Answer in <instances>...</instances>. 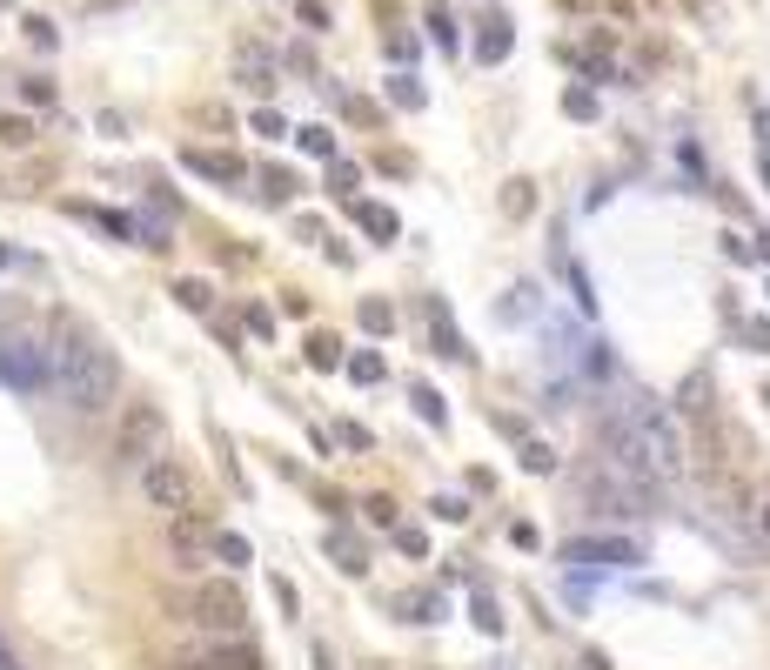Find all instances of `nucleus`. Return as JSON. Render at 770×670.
I'll return each mask as SVG.
<instances>
[{
    "instance_id": "11",
    "label": "nucleus",
    "mask_w": 770,
    "mask_h": 670,
    "mask_svg": "<svg viewBox=\"0 0 770 670\" xmlns=\"http://www.w3.org/2000/svg\"><path fill=\"white\" fill-rule=\"evenodd\" d=\"M355 215H362V228H369L375 242H389V235H396V215H389V208H375V201H362Z\"/></svg>"
},
{
    "instance_id": "21",
    "label": "nucleus",
    "mask_w": 770,
    "mask_h": 670,
    "mask_svg": "<svg viewBox=\"0 0 770 670\" xmlns=\"http://www.w3.org/2000/svg\"><path fill=\"white\" fill-rule=\"evenodd\" d=\"M335 349H342V342H329V335H315V349H308V356H315V369H335V362H342Z\"/></svg>"
},
{
    "instance_id": "1",
    "label": "nucleus",
    "mask_w": 770,
    "mask_h": 670,
    "mask_svg": "<svg viewBox=\"0 0 770 670\" xmlns=\"http://www.w3.org/2000/svg\"><path fill=\"white\" fill-rule=\"evenodd\" d=\"M603 463L616 469V476H630L637 490H670L683 476V463H690V449H683L677 436V416L663 409V402L650 396H616L610 409H603Z\"/></svg>"
},
{
    "instance_id": "23",
    "label": "nucleus",
    "mask_w": 770,
    "mask_h": 670,
    "mask_svg": "<svg viewBox=\"0 0 770 670\" xmlns=\"http://www.w3.org/2000/svg\"><path fill=\"white\" fill-rule=\"evenodd\" d=\"M0 670H21V664H14V650H7V644H0Z\"/></svg>"
},
{
    "instance_id": "14",
    "label": "nucleus",
    "mask_w": 770,
    "mask_h": 670,
    "mask_svg": "<svg viewBox=\"0 0 770 670\" xmlns=\"http://www.w3.org/2000/svg\"><path fill=\"white\" fill-rule=\"evenodd\" d=\"M329 550H335V563H342V570H355V577H362V543H349V536H329Z\"/></svg>"
},
{
    "instance_id": "10",
    "label": "nucleus",
    "mask_w": 770,
    "mask_h": 670,
    "mask_svg": "<svg viewBox=\"0 0 770 670\" xmlns=\"http://www.w3.org/2000/svg\"><path fill=\"white\" fill-rule=\"evenodd\" d=\"M503 54H509V27H503V21H483V34H476V61L496 67Z\"/></svg>"
},
{
    "instance_id": "13",
    "label": "nucleus",
    "mask_w": 770,
    "mask_h": 670,
    "mask_svg": "<svg viewBox=\"0 0 770 670\" xmlns=\"http://www.w3.org/2000/svg\"><path fill=\"white\" fill-rule=\"evenodd\" d=\"M215 557L221 563H255V557H248V543H242V536H228V530H215Z\"/></svg>"
},
{
    "instance_id": "22",
    "label": "nucleus",
    "mask_w": 770,
    "mask_h": 670,
    "mask_svg": "<svg viewBox=\"0 0 770 670\" xmlns=\"http://www.w3.org/2000/svg\"><path fill=\"white\" fill-rule=\"evenodd\" d=\"M355 188H362V175H355V168H342V161H335V195H355Z\"/></svg>"
},
{
    "instance_id": "18",
    "label": "nucleus",
    "mask_w": 770,
    "mask_h": 670,
    "mask_svg": "<svg viewBox=\"0 0 770 670\" xmlns=\"http://www.w3.org/2000/svg\"><path fill=\"white\" fill-rule=\"evenodd\" d=\"M0 141H14V148H27V141H34V121H21V114H7V121H0Z\"/></svg>"
},
{
    "instance_id": "2",
    "label": "nucleus",
    "mask_w": 770,
    "mask_h": 670,
    "mask_svg": "<svg viewBox=\"0 0 770 670\" xmlns=\"http://www.w3.org/2000/svg\"><path fill=\"white\" fill-rule=\"evenodd\" d=\"M47 376H54V389H61V402L74 409V416H101V409L121 396V362H114V349H101L74 315L54 322Z\"/></svg>"
},
{
    "instance_id": "19",
    "label": "nucleus",
    "mask_w": 770,
    "mask_h": 670,
    "mask_svg": "<svg viewBox=\"0 0 770 670\" xmlns=\"http://www.w3.org/2000/svg\"><path fill=\"white\" fill-rule=\"evenodd\" d=\"M416 409H422V423H442V396H436V389H422V382H416Z\"/></svg>"
},
{
    "instance_id": "12",
    "label": "nucleus",
    "mask_w": 770,
    "mask_h": 670,
    "mask_svg": "<svg viewBox=\"0 0 770 670\" xmlns=\"http://www.w3.org/2000/svg\"><path fill=\"white\" fill-rule=\"evenodd\" d=\"M181 309H195V315H208V309H215V289H208V282H181Z\"/></svg>"
},
{
    "instance_id": "7",
    "label": "nucleus",
    "mask_w": 770,
    "mask_h": 670,
    "mask_svg": "<svg viewBox=\"0 0 770 670\" xmlns=\"http://www.w3.org/2000/svg\"><path fill=\"white\" fill-rule=\"evenodd\" d=\"M0 376L14 382L21 396H34V389H54V376H47V342H34V335H14V342L0 349Z\"/></svg>"
},
{
    "instance_id": "5",
    "label": "nucleus",
    "mask_w": 770,
    "mask_h": 670,
    "mask_svg": "<svg viewBox=\"0 0 770 670\" xmlns=\"http://www.w3.org/2000/svg\"><path fill=\"white\" fill-rule=\"evenodd\" d=\"M161 449H168V416H161L154 402H128V416L114 429V456L128 469H141V463H154Z\"/></svg>"
},
{
    "instance_id": "8",
    "label": "nucleus",
    "mask_w": 770,
    "mask_h": 670,
    "mask_svg": "<svg viewBox=\"0 0 770 670\" xmlns=\"http://www.w3.org/2000/svg\"><path fill=\"white\" fill-rule=\"evenodd\" d=\"M563 557L570 563H643L637 543H623V536H576V543H563Z\"/></svg>"
},
{
    "instance_id": "24",
    "label": "nucleus",
    "mask_w": 770,
    "mask_h": 670,
    "mask_svg": "<svg viewBox=\"0 0 770 670\" xmlns=\"http://www.w3.org/2000/svg\"><path fill=\"white\" fill-rule=\"evenodd\" d=\"M757 523H764V536H770V503H757Z\"/></svg>"
},
{
    "instance_id": "3",
    "label": "nucleus",
    "mask_w": 770,
    "mask_h": 670,
    "mask_svg": "<svg viewBox=\"0 0 770 670\" xmlns=\"http://www.w3.org/2000/svg\"><path fill=\"white\" fill-rule=\"evenodd\" d=\"M188 624H195L201 637H242V624H248V597H242V583H228V577H201V583H195V597H188Z\"/></svg>"
},
{
    "instance_id": "15",
    "label": "nucleus",
    "mask_w": 770,
    "mask_h": 670,
    "mask_svg": "<svg viewBox=\"0 0 770 670\" xmlns=\"http://www.w3.org/2000/svg\"><path fill=\"white\" fill-rule=\"evenodd\" d=\"M389 101H402V108H422V88H416V74H396V81H389Z\"/></svg>"
},
{
    "instance_id": "16",
    "label": "nucleus",
    "mask_w": 770,
    "mask_h": 670,
    "mask_svg": "<svg viewBox=\"0 0 770 670\" xmlns=\"http://www.w3.org/2000/svg\"><path fill=\"white\" fill-rule=\"evenodd\" d=\"M302 148H308V155H322V161H335V134L329 128H302Z\"/></svg>"
},
{
    "instance_id": "17",
    "label": "nucleus",
    "mask_w": 770,
    "mask_h": 670,
    "mask_svg": "<svg viewBox=\"0 0 770 670\" xmlns=\"http://www.w3.org/2000/svg\"><path fill=\"white\" fill-rule=\"evenodd\" d=\"M523 469H536V476H550V469H556L550 443H523Z\"/></svg>"
},
{
    "instance_id": "9",
    "label": "nucleus",
    "mask_w": 770,
    "mask_h": 670,
    "mask_svg": "<svg viewBox=\"0 0 770 670\" xmlns=\"http://www.w3.org/2000/svg\"><path fill=\"white\" fill-rule=\"evenodd\" d=\"M188 168H195V175H208V181H242V175H248L235 155H208V148H188Z\"/></svg>"
},
{
    "instance_id": "20",
    "label": "nucleus",
    "mask_w": 770,
    "mask_h": 670,
    "mask_svg": "<svg viewBox=\"0 0 770 670\" xmlns=\"http://www.w3.org/2000/svg\"><path fill=\"white\" fill-rule=\"evenodd\" d=\"M349 376H355V382H382V356H355Z\"/></svg>"
},
{
    "instance_id": "4",
    "label": "nucleus",
    "mask_w": 770,
    "mask_h": 670,
    "mask_svg": "<svg viewBox=\"0 0 770 670\" xmlns=\"http://www.w3.org/2000/svg\"><path fill=\"white\" fill-rule=\"evenodd\" d=\"M141 496H148V510H161V516L195 510V469L161 449L154 463H141Z\"/></svg>"
},
{
    "instance_id": "6",
    "label": "nucleus",
    "mask_w": 770,
    "mask_h": 670,
    "mask_svg": "<svg viewBox=\"0 0 770 670\" xmlns=\"http://www.w3.org/2000/svg\"><path fill=\"white\" fill-rule=\"evenodd\" d=\"M175 670H262V650L248 637H195L175 657Z\"/></svg>"
}]
</instances>
